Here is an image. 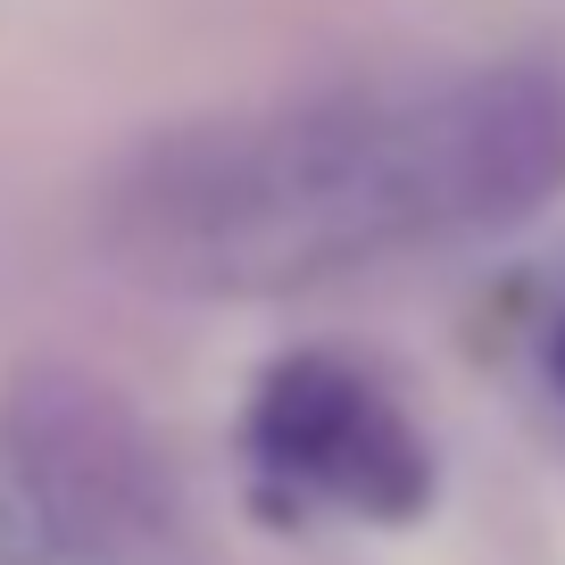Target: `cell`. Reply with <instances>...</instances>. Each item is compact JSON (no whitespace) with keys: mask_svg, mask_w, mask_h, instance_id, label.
Instances as JSON below:
<instances>
[{"mask_svg":"<svg viewBox=\"0 0 565 565\" xmlns=\"http://www.w3.org/2000/svg\"><path fill=\"white\" fill-rule=\"evenodd\" d=\"M548 200H565V67L499 58L175 125L108 175L100 242L175 300H291Z\"/></svg>","mask_w":565,"mask_h":565,"instance_id":"obj_1","label":"cell"},{"mask_svg":"<svg viewBox=\"0 0 565 565\" xmlns=\"http://www.w3.org/2000/svg\"><path fill=\"white\" fill-rule=\"evenodd\" d=\"M0 565H183L159 433L75 366L0 391Z\"/></svg>","mask_w":565,"mask_h":565,"instance_id":"obj_2","label":"cell"},{"mask_svg":"<svg viewBox=\"0 0 565 565\" xmlns=\"http://www.w3.org/2000/svg\"><path fill=\"white\" fill-rule=\"evenodd\" d=\"M242 475L266 524H416L433 508V441L383 374L341 350H282L242 407Z\"/></svg>","mask_w":565,"mask_h":565,"instance_id":"obj_3","label":"cell"},{"mask_svg":"<svg viewBox=\"0 0 565 565\" xmlns=\"http://www.w3.org/2000/svg\"><path fill=\"white\" fill-rule=\"evenodd\" d=\"M541 366H548V391L565 399V308L548 317V341H541Z\"/></svg>","mask_w":565,"mask_h":565,"instance_id":"obj_4","label":"cell"}]
</instances>
